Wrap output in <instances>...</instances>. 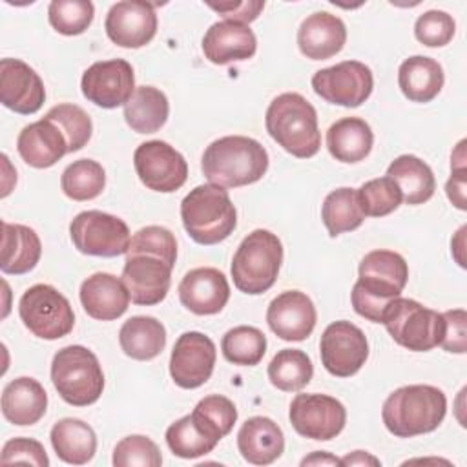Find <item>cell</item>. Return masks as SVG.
I'll return each instance as SVG.
<instances>
[{"label":"cell","instance_id":"d6a6232c","mask_svg":"<svg viewBox=\"0 0 467 467\" xmlns=\"http://www.w3.org/2000/svg\"><path fill=\"white\" fill-rule=\"evenodd\" d=\"M387 175L398 184L401 190L403 201L407 204H423L427 202L436 190V179L427 162H423L416 155H400L396 157L389 168Z\"/></svg>","mask_w":467,"mask_h":467},{"label":"cell","instance_id":"1f68e13d","mask_svg":"<svg viewBox=\"0 0 467 467\" xmlns=\"http://www.w3.org/2000/svg\"><path fill=\"white\" fill-rule=\"evenodd\" d=\"M57 456L71 465L88 463L97 451L95 431L78 418L58 420L49 432Z\"/></svg>","mask_w":467,"mask_h":467},{"label":"cell","instance_id":"836d02e7","mask_svg":"<svg viewBox=\"0 0 467 467\" xmlns=\"http://www.w3.org/2000/svg\"><path fill=\"white\" fill-rule=\"evenodd\" d=\"M170 113L168 97L153 86L135 88L131 99L124 104L126 124L137 133L159 131Z\"/></svg>","mask_w":467,"mask_h":467},{"label":"cell","instance_id":"f5cc1de1","mask_svg":"<svg viewBox=\"0 0 467 467\" xmlns=\"http://www.w3.org/2000/svg\"><path fill=\"white\" fill-rule=\"evenodd\" d=\"M301 465H341V460L325 451H316L310 456L303 458Z\"/></svg>","mask_w":467,"mask_h":467},{"label":"cell","instance_id":"8d00e7d4","mask_svg":"<svg viewBox=\"0 0 467 467\" xmlns=\"http://www.w3.org/2000/svg\"><path fill=\"white\" fill-rule=\"evenodd\" d=\"M314 376V365L306 352L299 348L279 350L268 365L270 383L283 392L301 390L310 383Z\"/></svg>","mask_w":467,"mask_h":467},{"label":"cell","instance_id":"8fae6325","mask_svg":"<svg viewBox=\"0 0 467 467\" xmlns=\"http://www.w3.org/2000/svg\"><path fill=\"white\" fill-rule=\"evenodd\" d=\"M372 88L374 77L370 67L358 60H343L312 75V89L316 95L343 108L361 106L370 97Z\"/></svg>","mask_w":467,"mask_h":467},{"label":"cell","instance_id":"44dd1931","mask_svg":"<svg viewBox=\"0 0 467 467\" xmlns=\"http://www.w3.org/2000/svg\"><path fill=\"white\" fill-rule=\"evenodd\" d=\"M179 299L182 306L197 316L219 314L230 299L228 279L212 266L193 268L179 283Z\"/></svg>","mask_w":467,"mask_h":467},{"label":"cell","instance_id":"603a6c76","mask_svg":"<svg viewBox=\"0 0 467 467\" xmlns=\"http://www.w3.org/2000/svg\"><path fill=\"white\" fill-rule=\"evenodd\" d=\"M347 42L343 20L328 11L308 15L297 29L299 51L310 60H327L337 55Z\"/></svg>","mask_w":467,"mask_h":467},{"label":"cell","instance_id":"d6986e66","mask_svg":"<svg viewBox=\"0 0 467 467\" xmlns=\"http://www.w3.org/2000/svg\"><path fill=\"white\" fill-rule=\"evenodd\" d=\"M46 100V88L38 73L18 58L0 60V102L15 113L33 115Z\"/></svg>","mask_w":467,"mask_h":467},{"label":"cell","instance_id":"83f0119b","mask_svg":"<svg viewBox=\"0 0 467 467\" xmlns=\"http://www.w3.org/2000/svg\"><path fill=\"white\" fill-rule=\"evenodd\" d=\"M42 255L38 234L26 224L2 221V259L0 270L11 275L31 272Z\"/></svg>","mask_w":467,"mask_h":467},{"label":"cell","instance_id":"cb8c5ba5","mask_svg":"<svg viewBox=\"0 0 467 467\" xmlns=\"http://www.w3.org/2000/svg\"><path fill=\"white\" fill-rule=\"evenodd\" d=\"M78 296L84 312L99 321L120 317L130 305V294L122 279L108 272H97L84 279Z\"/></svg>","mask_w":467,"mask_h":467},{"label":"cell","instance_id":"4316f807","mask_svg":"<svg viewBox=\"0 0 467 467\" xmlns=\"http://www.w3.org/2000/svg\"><path fill=\"white\" fill-rule=\"evenodd\" d=\"M47 392L35 378L20 376L2 390V414L13 425H35L46 414Z\"/></svg>","mask_w":467,"mask_h":467},{"label":"cell","instance_id":"ffe728a7","mask_svg":"<svg viewBox=\"0 0 467 467\" xmlns=\"http://www.w3.org/2000/svg\"><path fill=\"white\" fill-rule=\"evenodd\" d=\"M317 321L312 299L299 290H285L274 297L266 308V323L270 330L283 341L306 339Z\"/></svg>","mask_w":467,"mask_h":467},{"label":"cell","instance_id":"7dc6e473","mask_svg":"<svg viewBox=\"0 0 467 467\" xmlns=\"http://www.w3.org/2000/svg\"><path fill=\"white\" fill-rule=\"evenodd\" d=\"M2 465L9 463H29L36 467H47L49 458L44 445L33 438H13L4 443L0 454Z\"/></svg>","mask_w":467,"mask_h":467},{"label":"cell","instance_id":"f1b7e54d","mask_svg":"<svg viewBox=\"0 0 467 467\" xmlns=\"http://www.w3.org/2000/svg\"><path fill=\"white\" fill-rule=\"evenodd\" d=\"M443 80L441 66L423 55L409 57L398 69V86L410 102H431L441 91Z\"/></svg>","mask_w":467,"mask_h":467},{"label":"cell","instance_id":"7bdbcfd3","mask_svg":"<svg viewBox=\"0 0 467 467\" xmlns=\"http://www.w3.org/2000/svg\"><path fill=\"white\" fill-rule=\"evenodd\" d=\"M131 254H150V255L161 257L170 266H175V259H177L175 235L164 226H157V224L144 226L131 235L126 255H131Z\"/></svg>","mask_w":467,"mask_h":467},{"label":"cell","instance_id":"5b68a950","mask_svg":"<svg viewBox=\"0 0 467 467\" xmlns=\"http://www.w3.org/2000/svg\"><path fill=\"white\" fill-rule=\"evenodd\" d=\"M181 219L186 234L199 244L224 241L237 226V212L228 190L217 184H199L182 199Z\"/></svg>","mask_w":467,"mask_h":467},{"label":"cell","instance_id":"d590c367","mask_svg":"<svg viewBox=\"0 0 467 467\" xmlns=\"http://www.w3.org/2000/svg\"><path fill=\"white\" fill-rule=\"evenodd\" d=\"M321 219L330 237L359 228L365 221V213L358 199V190L347 186L332 190L323 201Z\"/></svg>","mask_w":467,"mask_h":467},{"label":"cell","instance_id":"f907efd6","mask_svg":"<svg viewBox=\"0 0 467 467\" xmlns=\"http://www.w3.org/2000/svg\"><path fill=\"white\" fill-rule=\"evenodd\" d=\"M465 173H467V168H452L451 177L445 184L447 197L458 210L467 208L465 206Z\"/></svg>","mask_w":467,"mask_h":467},{"label":"cell","instance_id":"9c48e42d","mask_svg":"<svg viewBox=\"0 0 467 467\" xmlns=\"http://www.w3.org/2000/svg\"><path fill=\"white\" fill-rule=\"evenodd\" d=\"M18 314L33 336L47 341L67 336L75 325V314L67 297L44 283L33 285L22 294Z\"/></svg>","mask_w":467,"mask_h":467},{"label":"cell","instance_id":"8992f818","mask_svg":"<svg viewBox=\"0 0 467 467\" xmlns=\"http://www.w3.org/2000/svg\"><path fill=\"white\" fill-rule=\"evenodd\" d=\"M283 263V244L275 234L265 228L250 232L237 246L232 259V279L237 290L259 296L270 290Z\"/></svg>","mask_w":467,"mask_h":467},{"label":"cell","instance_id":"f6af8a7d","mask_svg":"<svg viewBox=\"0 0 467 467\" xmlns=\"http://www.w3.org/2000/svg\"><path fill=\"white\" fill-rule=\"evenodd\" d=\"M456 31L454 18L440 9L425 11L416 18L414 36L427 47H441L447 46Z\"/></svg>","mask_w":467,"mask_h":467},{"label":"cell","instance_id":"3957f363","mask_svg":"<svg viewBox=\"0 0 467 467\" xmlns=\"http://www.w3.org/2000/svg\"><path fill=\"white\" fill-rule=\"evenodd\" d=\"M447 414V398L432 385H405L389 394L381 407L387 431L398 438L432 432Z\"/></svg>","mask_w":467,"mask_h":467},{"label":"cell","instance_id":"7c38bea8","mask_svg":"<svg viewBox=\"0 0 467 467\" xmlns=\"http://www.w3.org/2000/svg\"><path fill=\"white\" fill-rule=\"evenodd\" d=\"M321 363L336 378L354 376L368 358V341L365 332L350 321L330 323L319 341Z\"/></svg>","mask_w":467,"mask_h":467},{"label":"cell","instance_id":"7a4b0ae2","mask_svg":"<svg viewBox=\"0 0 467 467\" xmlns=\"http://www.w3.org/2000/svg\"><path fill=\"white\" fill-rule=\"evenodd\" d=\"M201 168L212 184L239 188L263 179L268 170V153L252 137L226 135L204 150Z\"/></svg>","mask_w":467,"mask_h":467},{"label":"cell","instance_id":"ba28073f","mask_svg":"<svg viewBox=\"0 0 467 467\" xmlns=\"http://www.w3.org/2000/svg\"><path fill=\"white\" fill-rule=\"evenodd\" d=\"M381 323L398 345L412 352H427L438 347L445 328L440 312L401 296L389 303Z\"/></svg>","mask_w":467,"mask_h":467},{"label":"cell","instance_id":"e0dca14e","mask_svg":"<svg viewBox=\"0 0 467 467\" xmlns=\"http://www.w3.org/2000/svg\"><path fill=\"white\" fill-rule=\"evenodd\" d=\"M104 29L108 38L120 47H142L157 33L155 5L139 0L117 2L106 15Z\"/></svg>","mask_w":467,"mask_h":467},{"label":"cell","instance_id":"ac0fdd59","mask_svg":"<svg viewBox=\"0 0 467 467\" xmlns=\"http://www.w3.org/2000/svg\"><path fill=\"white\" fill-rule=\"evenodd\" d=\"M171 270L173 266L161 257L150 254H131L126 255L120 279L128 288L131 303L151 306L168 296Z\"/></svg>","mask_w":467,"mask_h":467},{"label":"cell","instance_id":"9a60e30c","mask_svg":"<svg viewBox=\"0 0 467 467\" xmlns=\"http://www.w3.org/2000/svg\"><path fill=\"white\" fill-rule=\"evenodd\" d=\"M80 89L99 108L113 109L124 106L135 91L133 67L124 58L95 62L84 71Z\"/></svg>","mask_w":467,"mask_h":467},{"label":"cell","instance_id":"4dcf8cb0","mask_svg":"<svg viewBox=\"0 0 467 467\" xmlns=\"http://www.w3.org/2000/svg\"><path fill=\"white\" fill-rule=\"evenodd\" d=\"M122 352L137 361L157 358L166 347V328L151 316H133L119 330Z\"/></svg>","mask_w":467,"mask_h":467},{"label":"cell","instance_id":"ee69618b","mask_svg":"<svg viewBox=\"0 0 467 467\" xmlns=\"http://www.w3.org/2000/svg\"><path fill=\"white\" fill-rule=\"evenodd\" d=\"M111 462L115 467H161L162 456L153 440L142 434H131L115 445Z\"/></svg>","mask_w":467,"mask_h":467},{"label":"cell","instance_id":"277c9868","mask_svg":"<svg viewBox=\"0 0 467 467\" xmlns=\"http://www.w3.org/2000/svg\"><path fill=\"white\" fill-rule=\"evenodd\" d=\"M268 135L290 155L310 159L321 148L316 108L299 93L277 95L265 115Z\"/></svg>","mask_w":467,"mask_h":467},{"label":"cell","instance_id":"52a82bcc","mask_svg":"<svg viewBox=\"0 0 467 467\" xmlns=\"http://www.w3.org/2000/svg\"><path fill=\"white\" fill-rule=\"evenodd\" d=\"M51 381L58 396L73 405L95 403L104 390V372L97 356L82 345L60 348L51 361Z\"/></svg>","mask_w":467,"mask_h":467},{"label":"cell","instance_id":"c3c4849f","mask_svg":"<svg viewBox=\"0 0 467 467\" xmlns=\"http://www.w3.org/2000/svg\"><path fill=\"white\" fill-rule=\"evenodd\" d=\"M445 321L440 347L447 352L465 354L467 352V314L463 308L447 310L441 314Z\"/></svg>","mask_w":467,"mask_h":467},{"label":"cell","instance_id":"b9f144b4","mask_svg":"<svg viewBox=\"0 0 467 467\" xmlns=\"http://www.w3.org/2000/svg\"><path fill=\"white\" fill-rule=\"evenodd\" d=\"M358 199L365 215L383 217L401 204L403 195L398 184L389 175H385L361 184L358 190Z\"/></svg>","mask_w":467,"mask_h":467},{"label":"cell","instance_id":"f546056e","mask_svg":"<svg viewBox=\"0 0 467 467\" xmlns=\"http://www.w3.org/2000/svg\"><path fill=\"white\" fill-rule=\"evenodd\" d=\"M374 144V133L359 117H343L327 131V148L330 155L347 164L363 161Z\"/></svg>","mask_w":467,"mask_h":467},{"label":"cell","instance_id":"30bf717a","mask_svg":"<svg viewBox=\"0 0 467 467\" xmlns=\"http://www.w3.org/2000/svg\"><path fill=\"white\" fill-rule=\"evenodd\" d=\"M69 235L80 254L97 257L122 255L131 241L128 224L120 217L100 210H86L75 215Z\"/></svg>","mask_w":467,"mask_h":467},{"label":"cell","instance_id":"60d3db41","mask_svg":"<svg viewBox=\"0 0 467 467\" xmlns=\"http://www.w3.org/2000/svg\"><path fill=\"white\" fill-rule=\"evenodd\" d=\"M46 119L53 120L67 140L69 153L82 150L91 139L93 124L89 115L77 104H57L46 115Z\"/></svg>","mask_w":467,"mask_h":467},{"label":"cell","instance_id":"d4e9b609","mask_svg":"<svg viewBox=\"0 0 467 467\" xmlns=\"http://www.w3.org/2000/svg\"><path fill=\"white\" fill-rule=\"evenodd\" d=\"M16 150L24 162L33 168H49L69 153L64 133L46 117L22 128L16 139Z\"/></svg>","mask_w":467,"mask_h":467},{"label":"cell","instance_id":"74e56055","mask_svg":"<svg viewBox=\"0 0 467 467\" xmlns=\"http://www.w3.org/2000/svg\"><path fill=\"white\" fill-rule=\"evenodd\" d=\"M106 186V171L93 159L73 161L60 177V188L73 201H91L102 193Z\"/></svg>","mask_w":467,"mask_h":467},{"label":"cell","instance_id":"ab89813d","mask_svg":"<svg viewBox=\"0 0 467 467\" xmlns=\"http://www.w3.org/2000/svg\"><path fill=\"white\" fill-rule=\"evenodd\" d=\"M95 5L89 0H53L47 7V18L55 31L66 36L84 33L93 22Z\"/></svg>","mask_w":467,"mask_h":467},{"label":"cell","instance_id":"7402d4cb","mask_svg":"<svg viewBox=\"0 0 467 467\" xmlns=\"http://www.w3.org/2000/svg\"><path fill=\"white\" fill-rule=\"evenodd\" d=\"M257 40L248 24L221 20L208 27L202 36V53L212 64L248 60L255 55Z\"/></svg>","mask_w":467,"mask_h":467},{"label":"cell","instance_id":"816d5d0a","mask_svg":"<svg viewBox=\"0 0 467 467\" xmlns=\"http://www.w3.org/2000/svg\"><path fill=\"white\" fill-rule=\"evenodd\" d=\"M381 462L365 451H354L341 458V465H379Z\"/></svg>","mask_w":467,"mask_h":467},{"label":"cell","instance_id":"681fc988","mask_svg":"<svg viewBox=\"0 0 467 467\" xmlns=\"http://www.w3.org/2000/svg\"><path fill=\"white\" fill-rule=\"evenodd\" d=\"M213 11H217L224 20H234L241 24L254 22L259 13L265 9L263 0H239V2H221V4H208Z\"/></svg>","mask_w":467,"mask_h":467},{"label":"cell","instance_id":"5bb4252c","mask_svg":"<svg viewBox=\"0 0 467 467\" xmlns=\"http://www.w3.org/2000/svg\"><path fill=\"white\" fill-rule=\"evenodd\" d=\"M288 418L303 438L328 441L343 431L347 410L339 400L328 394H297L290 403Z\"/></svg>","mask_w":467,"mask_h":467},{"label":"cell","instance_id":"2e32d148","mask_svg":"<svg viewBox=\"0 0 467 467\" xmlns=\"http://www.w3.org/2000/svg\"><path fill=\"white\" fill-rule=\"evenodd\" d=\"M217 350L213 341L202 332H184L177 337L170 356V376L181 389L204 385L215 367Z\"/></svg>","mask_w":467,"mask_h":467},{"label":"cell","instance_id":"4fadbf2b","mask_svg":"<svg viewBox=\"0 0 467 467\" xmlns=\"http://www.w3.org/2000/svg\"><path fill=\"white\" fill-rule=\"evenodd\" d=\"M133 166L140 182L161 193L179 190L188 179L186 159L164 140H148L137 146Z\"/></svg>","mask_w":467,"mask_h":467},{"label":"cell","instance_id":"6da1fadb","mask_svg":"<svg viewBox=\"0 0 467 467\" xmlns=\"http://www.w3.org/2000/svg\"><path fill=\"white\" fill-rule=\"evenodd\" d=\"M359 277L352 286L350 301L361 317L381 323L389 303L401 296L409 266L403 255L392 250H372L359 263Z\"/></svg>","mask_w":467,"mask_h":467},{"label":"cell","instance_id":"484cf974","mask_svg":"<svg viewBox=\"0 0 467 467\" xmlns=\"http://www.w3.org/2000/svg\"><path fill=\"white\" fill-rule=\"evenodd\" d=\"M237 449L252 465H270L285 451L281 427L266 416L248 418L237 432Z\"/></svg>","mask_w":467,"mask_h":467},{"label":"cell","instance_id":"e575fe53","mask_svg":"<svg viewBox=\"0 0 467 467\" xmlns=\"http://www.w3.org/2000/svg\"><path fill=\"white\" fill-rule=\"evenodd\" d=\"M219 440L221 438L210 431L193 412L179 418L166 429V443L170 451L184 460L212 452Z\"/></svg>","mask_w":467,"mask_h":467},{"label":"cell","instance_id":"f35d334b","mask_svg":"<svg viewBox=\"0 0 467 467\" xmlns=\"http://www.w3.org/2000/svg\"><path fill=\"white\" fill-rule=\"evenodd\" d=\"M221 350L226 361L234 365L254 367L266 352V336L255 327L239 325L223 336Z\"/></svg>","mask_w":467,"mask_h":467},{"label":"cell","instance_id":"bcb514c9","mask_svg":"<svg viewBox=\"0 0 467 467\" xmlns=\"http://www.w3.org/2000/svg\"><path fill=\"white\" fill-rule=\"evenodd\" d=\"M193 410L201 418H204L223 438L232 431L234 423L237 421V409L234 401L221 394H210L202 398Z\"/></svg>","mask_w":467,"mask_h":467}]
</instances>
